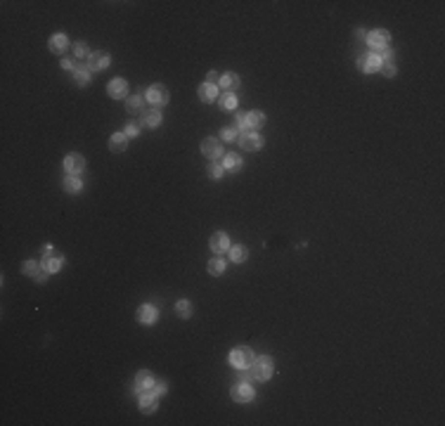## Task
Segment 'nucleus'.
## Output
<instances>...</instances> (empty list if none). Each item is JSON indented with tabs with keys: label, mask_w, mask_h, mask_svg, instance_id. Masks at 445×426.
<instances>
[{
	"label": "nucleus",
	"mask_w": 445,
	"mask_h": 426,
	"mask_svg": "<svg viewBox=\"0 0 445 426\" xmlns=\"http://www.w3.org/2000/svg\"><path fill=\"white\" fill-rule=\"evenodd\" d=\"M249 372H251V377L258 381H265L273 377V360L268 358V355H261V358H254V362L249 365Z\"/></svg>",
	"instance_id": "obj_1"
},
{
	"label": "nucleus",
	"mask_w": 445,
	"mask_h": 426,
	"mask_svg": "<svg viewBox=\"0 0 445 426\" xmlns=\"http://www.w3.org/2000/svg\"><path fill=\"white\" fill-rule=\"evenodd\" d=\"M230 362L237 367V369H246V367L254 362V353H251L249 346H239V348H234L230 353Z\"/></svg>",
	"instance_id": "obj_2"
},
{
	"label": "nucleus",
	"mask_w": 445,
	"mask_h": 426,
	"mask_svg": "<svg viewBox=\"0 0 445 426\" xmlns=\"http://www.w3.org/2000/svg\"><path fill=\"white\" fill-rule=\"evenodd\" d=\"M388 43H391V33L384 29H377L372 31V33H367V45L374 50V52H381V50H386L388 47Z\"/></svg>",
	"instance_id": "obj_3"
},
{
	"label": "nucleus",
	"mask_w": 445,
	"mask_h": 426,
	"mask_svg": "<svg viewBox=\"0 0 445 426\" xmlns=\"http://www.w3.org/2000/svg\"><path fill=\"white\" fill-rule=\"evenodd\" d=\"M358 69L365 71V74H374V71L381 69V57H379L377 52H372V55H360V57H358Z\"/></svg>",
	"instance_id": "obj_4"
},
{
	"label": "nucleus",
	"mask_w": 445,
	"mask_h": 426,
	"mask_svg": "<svg viewBox=\"0 0 445 426\" xmlns=\"http://www.w3.org/2000/svg\"><path fill=\"white\" fill-rule=\"evenodd\" d=\"M239 140H242V149H246V152H256L263 147V137L254 130H242Z\"/></svg>",
	"instance_id": "obj_5"
},
{
	"label": "nucleus",
	"mask_w": 445,
	"mask_h": 426,
	"mask_svg": "<svg viewBox=\"0 0 445 426\" xmlns=\"http://www.w3.org/2000/svg\"><path fill=\"white\" fill-rule=\"evenodd\" d=\"M43 254H45V258H43V268H45L47 273H60L62 270V256L52 249V246H45L43 249Z\"/></svg>",
	"instance_id": "obj_6"
},
{
	"label": "nucleus",
	"mask_w": 445,
	"mask_h": 426,
	"mask_svg": "<svg viewBox=\"0 0 445 426\" xmlns=\"http://www.w3.org/2000/svg\"><path fill=\"white\" fill-rule=\"evenodd\" d=\"M232 400L234 403H251L254 400V388L246 383V381H239L232 386Z\"/></svg>",
	"instance_id": "obj_7"
},
{
	"label": "nucleus",
	"mask_w": 445,
	"mask_h": 426,
	"mask_svg": "<svg viewBox=\"0 0 445 426\" xmlns=\"http://www.w3.org/2000/svg\"><path fill=\"white\" fill-rule=\"evenodd\" d=\"M147 100L154 105V109H159V106H164L169 102V90L164 88V85H152L149 90H147Z\"/></svg>",
	"instance_id": "obj_8"
},
{
	"label": "nucleus",
	"mask_w": 445,
	"mask_h": 426,
	"mask_svg": "<svg viewBox=\"0 0 445 426\" xmlns=\"http://www.w3.org/2000/svg\"><path fill=\"white\" fill-rule=\"evenodd\" d=\"M220 142L215 140V137H206L204 142H201V154L206 156V159H211V161H218V156H220Z\"/></svg>",
	"instance_id": "obj_9"
},
{
	"label": "nucleus",
	"mask_w": 445,
	"mask_h": 426,
	"mask_svg": "<svg viewBox=\"0 0 445 426\" xmlns=\"http://www.w3.org/2000/svg\"><path fill=\"white\" fill-rule=\"evenodd\" d=\"M64 168H66V173H69V175H78V173H83L85 161H83V156H81V154H66V159H64Z\"/></svg>",
	"instance_id": "obj_10"
},
{
	"label": "nucleus",
	"mask_w": 445,
	"mask_h": 426,
	"mask_svg": "<svg viewBox=\"0 0 445 426\" xmlns=\"http://www.w3.org/2000/svg\"><path fill=\"white\" fill-rule=\"evenodd\" d=\"M209 246H211L213 254H223V251H230V239H228L225 232H215L213 237L209 239Z\"/></svg>",
	"instance_id": "obj_11"
},
{
	"label": "nucleus",
	"mask_w": 445,
	"mask_h": 426,
	"mask_svg": "<svg viewBox=\"0 0 445 426\" xmlns=\"http://www.w3.org/2000/svg\"><path fill=\"white\" fill-rule=\"evenodd\" d=\"M111 60H109L107 52H90V57H88V66H90V71H102V69H107Z\"/></svg>",
	"instance_id": "obj_12"
},
{
	"label": "nucleus",
	"mask_w": 445,
	"mask_h": 426,
	"mask_svg": "<svg viewBox=\"0 0 445 426\" xmlns=\"http://www.w3.org/2000/svg\"><path fill=\"white\" fill-rule=\"evenodd\" d=\"M109 95L114 97V100H121L128 95V83L123 81V78H114V81H109Z\"/></svg>",
	"instance_id": "obj_13"
},
{
	"label": "nucleus",
	"mask_w": 445,
	"mask_h": 426,
	"mask_svg": "<svg viewBox=\"0 0 445 426\" xmlns=\"http://www.w3.org/2000/svg\"><path fill=\"white\" fill-rule=\"evenodd\" d=\"M154 386V377L149 372H140L138 377H135V393H142V391H152Z\"/></svg>",
	"instance_id": "obj_14"
},
{
	"label": "nucleus",
	"mask_w": 445,
	"mask_h": 426,
	"mask_svg": "<svg viewBox=\"0 0 445 426\" xmlns=\"http://www.w3.org/2000/svg\"><path fill=\"white\" fill-rule=\"evenodd\" d=\"M161 123V111L159 109H149V111H142L140 116V126H147V128H156Z\"/></svg>",
	"instance_id": "obj_15"
},
{
	"label": "nucleus",
	"mask_w": 445,
	"mask_h": 426,
	"mask_svg": "<svg viewBox=\"0 0 445 426\" xmlns=\"http://www.w3.org/2000/svg\"><path fill=\"white\" fill-rule=\"evenodd\" d=\"M140 410L145 412V414L156 410V396H154L152 391H142L140 393Z\"/></svg>",
	"instance_id": "obj_16"
},
{
	"label": "nucleus",
	"mask_w": 445,
	"mask_h": 426,
	"mask_svg": "<svg viewBox=\"0 0 445 426\" xmlns=\"http://www.w3.org/2000/svg\"><path fill=\"white\" fill-rule=\"evenodd\" d=\"M138 320L142 322V324H152L154 320H156V308L149 305V303L140 305V308H138Z\"/></svg>",
	"instance_id": "obj_17"
},
{
	"label": "nucleus",
	"mask_w": 445,
	"mask_h": 426,
	"mask_svg": "<svg viewBox=\"0 0 445 426\" xmlns=\"http://www.w3.org/2000/svg\"><path fill=\"white\" fill-rule=\"evenodd\" d=\"M74 76H76V83H78V85H88V83H90V66H88V64H81V62H78L76 69H74Z\"/></svg>",
	"instance_id": "obj_18"
},
{
	"label": "nucleus",
	"mask_w": 445,
	"mask_h": 426,
	"mask_svg": "<svg viewBox=\"0 0 445 426\" xmlns=\"http://www.w3.org/2000/svg\"><path fill=\"white\" fill-rule=\"evenodd\" d=\"M128 147V137H126V133H116V135L109 137V149L111 152H123Z\"/></svg>",
	"instance_id": "obj_19"
},
{
	"label": "nucleus",
	"mask_w": 445,
	"mask_h": 426,
	"mask_svg": "<svg viewBox=\"0 0 445 426\" xmlns=\"http://www.w3.org/2000/svg\"><path fill=\"white\" fill-rule=\"evenodd\" d=\"M69 47V38L64 36V33H55L52 38H50V50L52 52H64Z\"/></svg>",
	"instance_id": "obj_20"
},
{
	"label": "nucleus",
	"mask_w": 445,
	"mask_h": 426,
	"mask_svg": "<svg viewBox=\"0 0 445 426\" xmlns=\"http://www.w3.org/2000/svg\"><path fill=\"white\" fill-rule=\"evenodd\" d=\"M199 97L204 102H213L215 97H218V88H215L213 83H201L199 85Z\"/></svg>",
	"instance_id": "obj_21"
},
{
	"label": "nucleus",
	"mask_w": 445,
	"mask_h": 426,
	"mask_svg": "<svg viewBox=\"0 0 445 426\" xmlns=\"http://www.w3.org/2000/svg\"><path fill=\"white\" fill-rule=\"evenodd\" d=\"M244 121H246V128H261L265 123V114L263 111H249L244 116Z\"/></svg>",
	"instance_id": "obj_22"
},
{
	"label": "nucleus",
	"mask_w": 445,
	"mask_h": 426,
	"mask_svg": "<svg viewBox=\"0 0 445 426\" xmlns=\"http://www.w3.org/2000/svg\"><path fill=\"white\" fill-rule=\"evenodd\" d=\"M218 83H220V88H223V90H234V88L239 85V76L230 71V74L220 76V81H218Z\"/></svg>",
	"instance_id": "obj_23"
},
{
	"label": "nucleus",
	"mask_w": 445,
	"mask_h": 426,
	"mask_svg": "<svg viewBox=\"0 0 445 426\" xmlns=\"http://www.w3.org/2000/svg\"><path fill=\"white\" fill-rule=\"evenodd\" d=\"M142 105H145V100H142L140 95H133V97L128 100V111L135 114V116H142Z\"/></svg>",
	"instance_id": "obj_24"
},
{
	"label": "nucleus",
	"mask_w": 445,
	"mask_h": 426,
	"mask_svg": "<svg viewBox=\"0 0 445 426\" xmlns=\"http://www.w3.org/2000/svg\"><path fill=\"white\" fill-rule=\"evenodd\" d=\"M223 166H225V170H239V168H242V156H237V154H228V156H225V161H223Z\"/></svg>",
	"instance_id": "obj_25"
},
{
	"label": "nucleus",
	"mask_w": 445,
	"mask_h": 426,
	"mask_svg": "<svg viewBox=\"0 0 445 426\" xmlns=\"http://www.w3.org/2000/svg\"><path fill=\"white\" fill-rule=\"evenodd\" d=\"M209 273L215 275V277H218V275H223V273H225V260H223V258H211V260H209Z\"/></svg>",
	"instance_id": "obj_26"
},
{
	"label": "nucleus",
	"mask_w": 445,
	"mask_h": 426,
	"mask_svg": "<svg viewBox=\"0 0 445 426\" xmlns=\"http://www.w3.org/2000/svg\"><path fill=\"white\" fill-rule=\"evenodd\" d=\"M21 270H24V275H29V277H38V275L43 273L41 265H38L36 260H26V263L21 265Z\"/></svg>",
	"instance_id": "obj_27"
},
{
	"label": "nucleus",
	"mask_w": 445,
	"mask_h": 426,
	"mask_svg": "<svg viewBox=\"0 0 445 426\" xmlns=\"http://www.w3.org/2000/svg\"><path fill=\"white\" fill-rule=\"evenodd\" d=\"M246 256H249L246 246H232V249H230V258L234 260V263H242V260H246Z\"/></svg>",
	"instance_id": "obj_28"
},
{
	"label": "nucleus",
	"mask_w": 445,
	"mask_h": 426,
	"mask_svg": "<svg viewBox=\"0 0 445 426\" xmlns=\"http://www.w3.org/2000/svg\"><path fill=\"white\" fill-rule=\"evenodd\" d=\"M64 190H66V192H71V194H76L78 190H81V180H78L76 175H69V178L64 180Z\"/></svg>",
	"instance_id": "obj_29"
},
{
	"label": "nucleus",
	"mask_w": 445,
	"mask_h": 426,
	"mask_svg": "<svg viewBox=\"0 0 445 426\" xmlns=\"http://www.w3.org/2000/svg\"><path fill=\"white\" fill-rule=\"evenodd\" d=\"M220 135H223L225 142H232V140H237V137H239V130H237V126L232 123V126H225V128H223V133H220Z\"/></svg>",
	"instance_id": "obj_30"
},
{
	"label": "nucleus",
	"mask_w": 445,
	"mask_h": 426,
	"mask_svg": "<svg viewBox=\"0 0 445 426\" xmlns=\"http://www.w3.org/2000/svg\"><path fill=\"white\" fill-rule=\"evenodd\" d=\"M175 313H178L180 318H190V315H192V305H190V301H178V303H175Z\"/></svg>",
	"instance_id": "obj_31"
},
{
	"label": "nucleus",
	"mask_w": 445,
	"mask_h": 426,
	"mask_svg": "<svg viewBox=\"0 0 445 426\" xmlns=\"http://www.w3.org/2000/svg\"><path fill=\"white\" fill-rule=\"evenodd\" d=\"M209 175L215 178V180H218V178H223V175H225V166H223V164H218V161H211V166H209Z\"/></svg>",
	"instance_id": "obj_32"
},
{
	"label": "nucleus",
	"mask_w": 445,
	"mask_h": 426,
	"mask_svg": "<svg viewBox=\"0 0 445 426\" xmlns=\"http://www.w3.org/2000/svg\"><path fill=\"white\" fill-rule=\"evenodd\" d=\"M220 106H223V109H234V106H237V97H234V92H225V95H223V100H220Z\"/></svg>",
	"instance_id": "obj_33"
},
{
	"label": "nucleus",
	"mask_w": 445,
	"mask_h": 426,
	"mask_svg": "<svg viewBox=\"0 0 445 426\" xmlns=\"http://www.w3.org/2000/svg\"><path fill=\"white\" fill-rule=\"evenodd\" d=\"M140 128H142V126H140V123H128V126H126V130H123V133H126V137H128V140H130V137H135L140 133Z\"/></svg>",
	"instance_id": "obj_34"
},
{
	"label": "nucleus",
	"mask_w": 445,
	"mask_h": 426,
	"mask_svg": "<svg viewBox=\"0 0 445 426\" xmlns=\"http://www.w3.org/2000/svg\"><path fill=\"white\" fill-rule=\"evenodd\" d=\"M74 55H76L78 60H81V57H90V55H88V45H85V43H76V45H74Z\"/></svg>",
	"instance_id": "obj_35"
},
{
	"label": "nucleus",
	"mask_w": 445,
	"mask_h": 426,
	"mask_svg": "<svg viewBox=\"0 0 445 426\" xmlns=\"http://www.w3.org/2000/svg\"><path fill=\"white\" fill-rule=\"evenodd\" d=\"M379 71H381V74H384V76H396V66H393V64H391V62H381V69H379Z\"/></svg>",
	"instance_id": "obj_36"
},
{
	"label": "nucleus",
	"mask_w": 445,
	"mask_h": 426,
	"mask_svg": "<svg viewBox=\"0 0 445 426\" xmlns=\"http://www.w3.org/2000/svg\"><path fill=\"white\" fill-rule=\"evenodd\" d=\"M152 393H154L156 398H159V396H164V393H166V381H154Z\"/></svg>",
	"instance_id": "obj_37"
},
{
	"label": "nucleus",
	"mask_w": 445,
	"mask_h": 426,
	"mask_svg": "<svg viewBox=\"0 0 445 426\" xmlns=\"http://www.w3.org/2000/svg\"><path fill=\"white\" fill-rule=\"evenodd\" d=\"M353 38L358 41V45H362V43H367V31H362V29H358L353 33Z\"/></svg>",
	"instance_id": "obj_38"
},
{
	"label": "nucleus",
	"mask_w": 445,
	"mask_h": 426,
	"mask_svg": "<svg viewBox=\"0 0 445 426\" xmlns=\"http://www.w3.org/2000/svg\"><path fill=\"white\" fill-rule=\"evenodd\" d=\"M377 55L381 57V62H391V60H393V50H391V47H386V50L377 52Z\"/></svg>",
	"instance_id": "obj_39"
},
{
	"label": "nucleus",
	"mask_w": 445,
	"mask_h": 426,
	"mask_svg": "<svg viewBox=\"0 0 445 426\" xmlns=\"http://www.w3.org/2000/svg\"><path fill=\"white\" fill-rule=\"evenodd\" d=\"M62 69H76V62H71V60H62Z\"/></svg>",
	"instance_id": "obj_40"
},
{
	"label": "nucleus",
	"mask_w": 445,
	"mask_h": 426,
	"mask_svg": "<svg viewBox=\"0 0 445 426\" xmlns=\"http://www.w3.org/2000/svg\"><path fill=\"white\" fill-rule=\"evenodd\" d=\"M209 81H211V83H213V85H215V81H220V76H218V74H215V71H209Z\"/></svg>",
	"instance_id": "obj_41"
},
{
	"label": "nucleus",
	"mask_w": 445,
	"mask_h": 426,
	"mask_svg": "<svg viewBox=\"0 0 445 426\" xmlns=\"http://www.w3.org/2000/svg\"><path fill=\"white\" fill-rule=\"evenodd\" d=\"M249 379H254V377H251V372H242V379H239V381H249Z\"/></svg>",
	"instance_id": "obj_42"
}]
</instances>
